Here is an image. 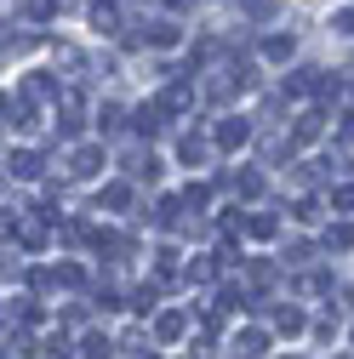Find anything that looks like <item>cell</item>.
<instances>
[{"mask_svg":"<svg viewBox=\"0 0 354 359\" xmlns=\"http://www.w3.org/2000/svg\"><path fill=\"white\" fill-rule=\"evenodd\" d=\"M52 229H58V222H40V211H12V234H18V245H29V251H46Z\"/></svg>","mask_w":354,"mask_h":359,"instance_id":"1","label":"cell"},{"mask_svg":"<svg viewBox=\"0 0 354 359\" xmlns=\"http://www.w3.org/2000/svg\"><path fill=\"white\" fill-rule=\"evenodd\" d=\"M251 131H257V126H251L246 114H223V120L211 126V143L223 149V154H235V149H246V143H251Z\"/></svg>","mask_w":354,"mask_h":359,"instance_id":"2","label":"cell"},{"mask_svg":"<svg viewBox=\"0 0 354 359\" xmlns=\"http://www.w3.org/2000/svg\"><path fill=\"white\" fill-rule=\"evenodd\" d=\"M80 126H86V97H80V86H69V92L58 97V131H63V137H74Z\"/></svg>","mask_w":354,"mask_h":359,"instance_id":"3","label":"cell"},{"mask_svg":"<svg viewBox=\"0 0 354 359\" xmlns=\"http://www.w3.org/2000/svg\"><path fill=\"white\" fill-rule=\"evenodd\" d=\"M149 337H155V342H183V337H189V313H183V308H166V313H155Z\"/></svg>","mask_w":354,"mask_h":359,"instance_id":"4","label":"cell"},{"mask_svg":"<svg viewBox=\"0 0 354 359\" xmlns=\"http://www.w3.org/2000/svg\"><path fill=\"white\" fill-rule=\"evenodd\" d=\"M155 103H160L166 114H189V109H195V86H189V80H166Z\"/></svg>","mask_w":354,"mask_h":359,"instance_id":"5","label":"cell"},{"mask_svg":"<svg viewBox=\"0 0 354 359\" xmlns=\"http://www.w3.org/2000/svg\"><path fill=\"white\" fill-rule=\"evenodd\" d=\"M103 171V143H80L69 154V177H98Z\"/></svg>","mask_w":354,"mask_h":359,"instance_id":"6","label":"cell"},{"mask_svg":"<svg viewBox=\"0 0 354 359\" xmlns=\"http://www.w3.org/2000/svg\"><path fill=\"white\" fill-rule=\"evenodd\" d=\"M269 320H275V331H280V337H303V331H308V320H303V308H297V302L269 308Z\"/></svg>","mask_w":354,"mask_h":359,"instance_id":"7","label":"cell"},{"mask_svg":"<svg viewBox=\"0 0 354 359\" xmlns=\"http://www.w3.org/2000/svg\"><path fill=\"white\" fill-rule=\"evenodd\" d=\"M40 165H46V160H40L34 149H12V154H6V171L18 177V183H34V177H40Z\"/></svg>","mask_w":354,"mask_h":359,"instance_id":"8","label":"cell"},{"mask_svg":"<svg viewBox=\"0 0 354 359\" xmlns=\"http://www.w3.org/2000/svg\"><path fill=\"white\" fill-rule=\"evenodd\" d=\"M131 131H138V137H160V131H166V109L160 103L138 109V114H131Z\"/></svg>","mask_w":354,"mask_h":359,"instance_id":"9","label":"cell"},{"mask_svg":"<svg viewBox=\"0 0 354 359\" xmlns=\"http://www.w3.org/2000/svg\"><path fill=\"white\" fill-rule=\"evenodd\" d=\"M92 29L98 34H120V0H92Z\"/></svg>","mask_w":354,"mask_h":359,"instance_id":"10","label":"cell"},{"mask_svg":"<svg viewBox=\"0 0 354 359\" xmlns=\"http://www.w3.org/2000/svg\"><path fill=\"white\" fill-rule=\"evenodd\" d=\"M235 353H240V359H257V353H269V331H257V325L235 331Z\"/></svg>","mask_w":354,"mask_h":359,"instance_id":"11","label":"cell"},{"mask_svg":"<svg viewBox=\"0 0 354 359\" xmlns=\"http://www.w3.org/2000/svg\"><path fill=\"white\" fill-rule=\"evenodd\" d=\"M320 131H326V114H320V109H303L297 126H291V143H315Z\"/></svg>","mask_w":354,"mask_h":359,"instance_id":"12","label":"cell"},{"mask_svg":"<svg viewBox=\"0 0 354 359\" xmlns=\"http://www.w3.org/2000/svg\"><path fill=\"white\" fill-rule=\"evenodd\" d=\"M211 149H217L211 137H200V131H189V137H183V143H177V160H183V165H200V160H206Z\"/></svg>","mask_w":354,"mask_h":359,"instance_id":"13","label":"cell"},{"mask_svg":"<svg viewBox=\"0 0 354 359\" xmlns=\"http://www.w3.org/2000/svg\"><path fill=\"white\" fill-rule=\"evenodd\" d=\"M217 274H223V257H189V280L195 285H217Z\"/></svg>","mask_w":354,"mask_h":359,"instance_id":"14","label":"cell"},{"mask_svg":"<svg viewBox=\"0 0 354 359\" xmlns=\"http://www.w3.org/2000/svg\"><path fill=\"white\" fill-rule=\"evenodd\" d=\"M286 92H291V97H308V92H326V86H320L315 69H291V74H286Z\"/></svg>","mask_w":354,"mask_h":359,"instance_id":"15","label":"cell"},{"mask_svg":"<svg viewBox=\"0 0 354 359\" xmlns=\"http://www.w3.org/2000/svg\"><path fill=\"white\" fill-rule=\"evenodd\" d=\"M52 63H58L63 74H80V69H86V52L69 46V40H58V46H52Z\"/></svg>","mask_w":354,"mask_h":359,"instance_id":"16","label":"cell"},{"mask_svg":"<svg viewBox=\"0 0 354 359\" xmlns=\"http://www.w3.org/2000/svg\"><path fill=\"white\" fill-rule=\"evenodd\" d=\"M131 200H138V194H131V183H109V189L98 194L103 211H131Z\"/></svg>","mask_w":354,"mask_h":359,"instance_id":"17","label":"cell"},{"mask_svg":"<svg viewBox=\"0 0 354 359\" xmlns=\"http://www.w3.org/2000/svg\"><path fill=\"white\" fill-rule=\"evenodd\" d=\"M63 92H69V86H58L52 74H29V86H23V97H52V103H58Z\"/></svg>","mask_w":354,"mask_h":359,"instance_id":"18","label":"cell"},{"mask_svg":"<svg viewBox=\"0 0 354 359\" xmlns=\"http://www.w3.org/2000/svg\"><path fill=\"white\" fill-rule=\"evenodd\" d=\"M149 342H155V337H149V331H126V337H120V342H114V348H120V353H126V359H149Z\"/></svg>","mask_w":354,"mask_h":359,"instance_id":"19","label":"cell"},{"mask_svg":"<svg viewBox=\"0 0 354 359\" xmlns=\"http://www.w3.org/2000/svg\"><path fill=\"white\" fill-rule=\"evenodd\" d=\"M246 234H251V240H275V234H280V222H275L269 211H251V217H246Z\"/></svg>","mask_w":354,"mask_h":359,"instance_id":"20","label":"cell"},{"mask_svg":"<svg viewBox=\"0 0 354 359\" xmlns=\"http://www.w3.org/2000/svg\"><path fill=\"white\" fill-rule=\"evenodd\" d=\"M297 52V40L291 34H269V40H263V57H269V63H286Z\"/></svg>","mask_w":354,"mask_h":359,"instance_id":"21","label":"cell"},{"mask_svg":"<svg viewBox=\"0 0 354 359\" xmlns=\"http://www.w3.org/2000/svg\"><path fill=\"white\" fill-rule=\"evenodd\" d=\"M223 183H235L240 200H257L263 194V171H240V177H223Z\"/></svg>","mask_w":354,"mask_h":359,"instance_id":"22","label":"cell"},{"mask_svg":"<svg viewBox=\"0 0 354 359\" xmlns=\"http://www.w3.org/2000/svg\"><path fill=\"white\" fill-rule=\"evenodd\" d=\"M326 251H354V222H337V229H326Z\"/></svg>","mask_w":354,"mask_h":359,"instance_id":"23","label":"cell"},{"mask_svg":"<svg viewBox=\"0 0 354 359\" xmlns=\"http://www.w3.org/2000/svg\"><path fill=\"white\" fill-rule=\"evenodd\" d=\"M23 18H29V23H46V18H58V0H23Z\"/></svg>","mask_w":354,"mask_h":359,"instance_id":"24","label":"cell"},{"mask_svg":"<svg viewBox=\"0 0 354 359\" xmlns=\"http://www.w3.org/2000/svg\"><path fill=\"white\" fill-rule=\"evenodd\" d=\"M183 205H189V211L200 217V211L211 205V189H206V183H189V189H183Z\"/></svg>","mask_w":354,"mask_h":359,"instance_id":"25","label":"cell"},{"mask_svg":"<svg viewBox=\"0 0 354 359\" xmlns=\"http://www.w3.org/2000/svg\"><path fill=\"white\" fill-rule=\"evenodd\" d=\"M131 177H138V183H155V177H160V160H155V154H138V160H131Z\"/></svg>","mask_w":354,"mask_h":359,"instance_id":"26","label":"cell"},{"mask_svg":"<svg viewBox=\"0 0 354 359\" xmlns=\"http://www.w3.org/2000/svg\"><path fill=\"white\" fill-rule=\"evenodd\" d=\"M109 353H114L109 337H86V342H80V359H109Z\"/></svg>","mask_w":354,"mask_h":359,"instance_id":"27","label":"cell"},{"mask_svg":"<svg viewBox=\"0 0 354 359\" xmlns=\"http://www.w3.org/2000/svg\"><path fill=\"white\" fill-rule=\"evenodd\" d=\"M320 211H326L320 200H297V222H320Z\"/></svg>","mask_w":354,"mask_h":359,"instance_id":"28","label":"cell"},{"mask_svg":"<svg viewBox=\"0 0 354 359\" xmlns=\"http://www.w3.org/2000/svg\"><path fill=\"white\" fill-rule=\"evenodd\" d=\"M98 126H103V131H114V126H120V109H114V103H103V109H98Z\"/></svg>","mask_w":354,"mask_h":359,"instance_id":"29","label":"cell"},{"mask_svg":"<svg viewBox=\"0 0 354 359\" xmlns=\"http://www.w3.org/2000/svg\"><path fill=\"white\" fill-rule=\"evenodd\" d=\"M332 205L337 211H354V189H332Z\"/></svg>","mask_w":354,"mask_h":359,"instance_id":"30","label":"cell"},{"mask_svg":"<svg viewBox=\"0 0 354 359\" xmlns=\"http://www.w3.org/2000/svg\"><path fill=\"white\" fill-rule=\"evenodd\" d=\"M46 353H52V359H69V342H63V337H46Z\"/></svg>","mask_w":354,"mask_h":359,"instance_id":"31","label":"cell"},{"mask_svg":"<svg viewBox=\"0 0 354 359\" xmlns=\"http://www.w3.org/2000/svg\"><path fill=\"white\" fill-rule=\"evenodd\" d=\"M332 23H337V29H343V34H354V12H337V18H332Z\"/></svg>","mask_w":354,"mask_h":359,"instance_id":"32","label":"cell"},{"mask_svg":"<svg viewBox=\"0 0 354 359\" xmlns=\"http://www.w3.org/2000/svg\"><path fill=\"white\" fill-rule=\"evenodd\" d=\"M160 6H166V12H189V0H160Z\"/></svg>","mask_w":354,"mask_h":359,"instance_id":"33","label":"cell"},{"mask_svg":"<svg viewBox=\"0 0 354 359\" xmlns=\"http://www.w3.org/2000/svg\"><path fill=\"white\" fill-rule=\"evenodd\" d=\"M343 143H354V114H348V120H343Z\"/></svg>","mask_w":354,"mask_h":359,"instance_id":"34","label":"cell"},{"mask_svg":"<svg viewBox=\"0 0 354 359\" xmlns=\"http://www.w3.org/2000/svg\"><path fill=\"white\" fill-rule=\"evenodd\" d=\"M348 103H354V92H348Z\"/></svg>","mask_w":354,"mask_h":359,"instance_id":"35","label":"cell"}]
</instances>
